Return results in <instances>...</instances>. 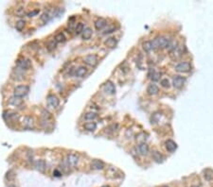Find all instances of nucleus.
I'll return each instance as SVG.
<instances>
[{"label":"nucleus","mask_w":213,"mask_h":187,"mask_svg":"<svg viewBox=\"0 0 213 187\" xmlns=\"http://www.w3.org/2000/svg\"><path fill=\"white\" fill-rule=\"evenodd\" d=\"M65 163L68 166H76L79 163V158L75 154H68L65 159Z\"/></svg>","instance_id":"nucleus-6"},{"label":"nucleus","mask_w":213,"mask_h":187,"mask_svg":"<svg viewBox=\"0 0 213 187\" xmlns=\"http://www.w3.org/2000/svg\"><path fill=\"white\" fill-rule=\"evenodd\" d=\"M186 82V79L181 76H175L173 77V84L174 86V88L176 89H181L184 86Z\"/></svg>","instance_id":"nucleus-8"},{"label":"nucleus","mask_w":213,"mask_h":187,"mask_svg":"<svg viewBox=\"0 0 213 187\" xmlns=\"http://www.w3.org/2000/svg\"><path fill=\"white\" fill-rule=\"evenodd\" d=\"M161 116V113L159 112H156V113H153V116H152V123H156L158 120H159V117Z\"/></svg>","instance_id":"nucleus-34"},{"label":"nucleus","mask_w":213,"mask_h":187,"mask_svg":"<svg viewBox=\"0 0 213 187\" xmlns=\"http://www.w3.org/2000/svg\"><path fill=\"white\" fill-rule=\"evenodd\" d=\"M96 118H97V113H96V112H86V113L84 115V119H85V120L93 121L94 119H96Z\"/></svg>","instance_id":"nucleus-24"},{"label":"nucleus","mask_w":213,"mask_h":187,"mask_svg":"<svg viewBox=\"0 0 213 187\" xmlns=\"http://www.w3.org/2000/svg\"><path fill=\"white\" fill-rule=\"evenodd\" d=\"M25 24H26V22L24 20H18L16 22V25H15V28L18 31H22L23 30V29L25 28Z\"/></svg>","instance_id":"nucleus-29"},{"label":"nucleus","mask_w":213,"mask_h":187,"mask_svg":"<svg viewBox=\"0 0 213 187\" xmlns=\"http://www.w3.org/2000/svg\"><path fill=\"white\" fill-rule=\"evenodd\" d=\"M138 151L141 155H147L149 152V147L146 143H141L138 145Z\"/></svg>","instance_id":"nucleus-18"},{"label":"nucleus","mask_w":213,"mask_h":187,"mask_svg":"<svg viewBox=\"0 0 213 187\" xmlns=\"http://www.w3.org/2000/svg\"><path fill=\"white\" fill-rule=\"evenodd\" d=\"M30 92V87L27 85H18L14 88V91H13V95L14 97H23L25 95H28V93Z\"/></svg>","instance_id":"nucleus-2"},{"label":"nucleus","mask_w":213,"mask_h":187,"mask_svg":"<svg viewBox=\"0 0 213 187\" xmlns=\"http://www.w3.org/2000/svg\"><path fill=\"white\" fill-rule=\"evenodd\" d=\"M9 103H10L11 105H13V106H20V105H22V103H23V100H22L21 97H14L13 95L12 97L10 98V100H9Z\"/></svg>","instance_id":"nucleus-17"},{"label":"nucleus","mask_w":213,"mask_h":187,"mask_svg":"<svg viewBox=\"0 0 213 187\" xmlns=\"http://www.w3.org/2000/svg\"><path fill=\"white\" fill-rule=\"evenodd\" d=\"M152 158H153V161H155V163H162L163 160H164L163 155L159 151H157V150H153V151L152 152Z\"/></svg>","instance_id":"nucleus-13"},{"label":"nucleus","mask_w":213,"mask_h":187,"mask_svg":"<svg viewBox=\"0 0 213 187\" xmlns=\"http://www.w3.org/2000/svg\"><path fill=\"white\" fill-rule=\"evenodd\" d=\"M162 187H169V186H162Z\"/></svg>","instance_id":"nucleus-43"},{"label":"nucleus","mask_w":213,"mask_h":187,"mask_svg":"<svg viewBox=\"0 0 213 187\" xmlns=\"http://www.w3.org/2000/svg\"><path fill=\"white\" fill-rule=\"evenodd\" d=\"M152 44H153V48H168V47H171V49H173L171 40L164 37V36H158V37H156L155 39H153Z\"/></svg>","instance_id":"nucleus-1"},{"label":"nucleus","mask_w":213,"mask_h":187,"mask_svg":"<svg viewBox=\"0 0 213 187\" xmlns=\"http://www.w3.org/2000/svg\"><path fill=\"white\" fill-rule=\"evenodd\" d=\"M15 13L18 17H23L25 14H26V11H25V8L24 7H19L16 9L15 11Z\"/></svg>","instance_id":"nucleus-30"},{"label":"nucleus","mask_w":213,"mask_h":187,"mask_svg":"<svg viewBox=\"0 0 213 187\" xmlns=\"http://www.w3.org/2000/svg\"><path fill=\"white\" fill-rule=\"evenodd\" d=\"M42 117H43V119H44V120L47 121V120H49V119H51L52 115H51V113L49 112L48 111L44 110V111L42 112Z\"/></svg>","instance_id":"nucleus-31"},{"label":"nucleus","mask_w":213,"mask_h":187,"mask_svg":"<svg viewBox=\"0 0 213 187\" xmlns=\"http://www.w3.org/2000/svg\"><path fill=\"white\" fill-rule=\"evenodd\" d=\"M142 47H143V49H144L146 52H150L152 49H153V44H152L151 41H146V42H145V43H143Z\"/></svg>","instance_id":"nucleus-26"},{"label":"nucleus","mask_w":213,"mask_h":187,"mask_svg":"<svg viewBox=\"0 0 213 187\" xmlns=\"http://www.w3.org/2000/svg\"><path fill=\"white\" fill-rule=\"evenodd\" d=\"M190 69H191V65H190V63L188 62H179L178 64H176L175 66V70L180 73H187L190 71Z\"/></svg>","instance_id":"nucleus-4"},{"label":"nucleus","mask_w":213,"mask_h":187,"mask_svg":"<svg viewBox=\"0 0 213 187\" xmlns=\"http://www.w3.org/2000/svg\"><path fill=\"white\" fill-rule=\"evenodd\" d=\"M159 92V88H158V86L155 85V84H150L148 86L147 88V93L150 95H155L156 94H158Z\"/></svg>","instance_id":"nucleus-16"},{"label":"nucleus","mask_w":213,"mask_h":187,"mask_svg":"<svg viewBox=\"0 0 213 187\" xmlns=\"http://www.w3.org/2000/svg\"><path fill=\"white\" fill-rule=\"evenodd\" d=\"M34 167L39 172H45V170H46L47 168L46 162H45L44 160H37V161L34 162Z\"/></svg>","instance_id":"nucleus-10"},{"label":"nucleus","mask_w":213,"mask_h":187,"mask_svg":"<svg viewBox=\"0 0 213 187\" xmlns=\"http://www.w3.org/2000/svg\"><path fill=\"white\" fill-rule=\"evenodd\" d=\"M17 115H18V113L15 112L6 111V112H4V118H7V117H8V119H12V118H16V117H17Z\"/></svg>","instance_id":"nucleus-23"},{"label":"nucleus","mask_w":213,"mask_h":187,"mask_svg":"<svg viewBox=\"0 0 213 187\" xmlns=\"http://www.w3.org/2000/svg\"><path fill=\"white\" fill-rule=\"evenodd\" d=\"M39 13V10H34V11H31L30 12L27 13V16L28 17H33V16H36Z\"/></svg>","instance_id":"nucleus-36"},{"label":"nucleus","mask_w":213,"mask_h":187,"mask_svg":"<svg viewBox=\"0 0 213 187\" xmlns=\"http://www.w3.org/2000/svg\"><path fill=\"white\" fill-rule=\"evenodd\" d=\"M8 187H16L15 185H13V184H11V185H9Z\"/></svg>","instance_id":"nucleus-40"},{"label":"nucleus","mask_w":213,"mask_h":187,"mask_svg":"<svg viewBox=\"0 0 213 187\" xmlns=\"http://www.w3.org/2000/svg\"><path fill=\"white\" fill-rule=\"evenodd\" d=\"M87 73V68L85 66H80L76 69V72H75V76L78 77H83L85 74Z\"/></svg>","instance_id":"nucleus-19"},{"label":"nucleus","mask_w":213,"mask_h":187,"mask_svg":"<svg viewBox=\"0 0 213 187\" xmlns=\"http://www.w3.org/2000/svg\"><path fill=\"white\" fill-rule=\"evenodd\" d=\"M56 47H57V42L55 40H51V41H49V42L47 43V50L49 52H51V51H53V50L56 48Z\"/></svg>","instance_id":"nucleus-25"},{"label":"nucleus","mask_w":213,"mask_h":187,"mask_svg":"<svg viewBox=\"0 0 213 187\" xmlns=\"http://www.w3.org/2000/svg\"><path fill=\"white\" fill-rule=\"evenodd\" d=\"M17 67L20 68L21 70H29L31 67V62L29 59L26 58H21L17 61Z\"/></svg>","instance_id":"nucleus-3"},{"label":"nucleus","mask_w":213,"mask_h":187,"mask_svg":"<svg viewBox=\"0 0 213 187\" xmlns=\"http://www.w3.org/2000/svg\"><path fill=\"white\" fill-rule=\"evenodd\" d=\"M101 187H110V186H108V185H103V186H101Z\"/></svg>","instance_id":"nucleus-41"},{"label":"nucleus","mask_w":213,"mask_h":187,"mask_svg":"<svg viewBox=\"0 0 213 187\" xmlns=\"http://www.w3.org/2000/svg\"><path fill=\"white\" fill-rule=\"evenodd\" d=\"M205 179L207 180V181L212 180L213 179V172L211 173V174H208L207 171H206V173H205Z\"/></svg>","instance_id":"nucleus-38"},{"label":"nucleus","mask_w":213,"mask_h":187,"mask_svg":"<svg viewBox=\"0 0 213 187\" xmlns=\"http://www.w3.org/2000/svg\"><path fill=\"white\" fill-rule=\"evenodd\" d=\"M84 62L86 63L89 66H96L98 63V57L95 54H90V55H87L86 57H84L83 59Z\"/></svg>","instance_id":"nucleus-5"},{"label":"nucleus","mask_w":213,"mask_h":187,"mask_svg":"<svg viewBox=\"0 0 213 187\" xmlns=\"http://www.w3.org/2000/svg\"><path fill=\"white\" fill-rule=\"evenodd\" d=\"M105 45L107 47H109V48H114L116 45H117V39L116 38H114V37H110V38H108L106 41H105Z\"/></svg>","instance_id":"nucleus-20"},{"label":"nucleus","mask_w":213,"mask_h":187,"mask_svg":"<svg viewBox=\"0 0 213 187\" xmlns=\"http://www.w3.org/2000/svg\"><path fill=\"white\" fill-rule=\"evenodd\" d=\"M160 76H161L160 73L153 71V74H152V76H151L150 77H151V80H153V81H156V80H158L160 79Z\"/></svg>","instance_id":"nucleus-32"},{"label":"nucleus","mask_w":213,"mask_h":187,"mask_svg":"<svg viewBox=\"0 0 213 187\" xmlns=\"http://www.w3.org/2000/svg\"><path fill=\"white\" fill-rule=\"evenodd\" d=\"M6 178H7V180H9V181H12L13 179H14V174H13V172L12 170L9 171L7 173V175H6Z\"/></svg>","instance_id":"nucleus-37"},{"label":"nucleus","mask_w":213,"mask_h":187,"mask_svg":"<svg viewBox=\"0 0 213 187\" xmlns=\"http://www.w3.org/2000/svg\"><path fill=\"white\" fill-rule=\"evenodd\" d=\"M92 33H93V31H92L91 29H90V28H85L84 30L83 31V33H81V37H83V40H89L90 38H91Z\"/></svg>","instance_id":"nucleus-21"},{"label":"nucleus","mask_w":213,"mask_h":187,"mask_svg":"<svg viewBox=\"0 0 213 187\" xmlns=\"http://www.w3.org/2000/svg\"><path fill=\"white\" fill-rule=\"evenodd\" d=\"M84 30V26L83 23H79V24L76 25V28H75V33L78 35V34H81L83 33V31Z\"/></svg>","instance_id":"nucleus-27"},{"label":"nucleus","mask_w":213,"mask_h":187,"mask_svg":"<svg viewBox=\"0 0 213 187\" xmlns=\"http://www.w3.org/2000/svg\"><path fill=\"white\" fill-rule=\"evenodd\" d=\"M160 84H161L162 87H164V88H169L170 86H171L170 81H169V80H168V79H163V80H161Z\"/></svg>","instance_id":"nucleus-33"},{"label":"nucleus","mask_w":213,"mask_h":187,"mask_svg":"<svg viewBox=\"0 0 213 187\" xmlns=\"http://www.w3.org/2000/svg\"><path fill=\"white\" fill-rule=\"evenodd\" d=\"M191 187H198V186H195V185H193V186H191Z\"/></svg>","instance_id":"nucleus-42"},{"label":"nucleus","mask_w":213,"mask_h":187,"mask_svg":"<svg viewBox=\"0 0 213 187\" xmlns=\"http://www.w3.org/2000/svg\"><path fill=\"white\" fill-rule=\"evenodd\" d=\"M103 90L105 91V93L109 95H114L116 93V86L112 81H106L103 85Z\"/></svg>","instance_id":"nucleus-9"},{"label":"nucleus","mask_w":213,"mask_h":187,"mask_svg":"<svg viewBox=\"0 0 213 187\" xmlns=\"http://www.w3.org/2000/svg\"><path fill=\"white\" fill-rule=\"evenodd\" d=\"M53 175H55L56 177H60V176H61V173H60V172H58L57 170H55V171L53 172Z\"/></svg>","instance_id":"nucleus-39"},{"label":"nucleus","mask_w":213,"mask_h":187,"mask_svg":"<svg viewBox=\"0 0 213 187\" xmlns=\"http://www.w3.org/2000/svg\"><path fill=\"white\" fill-rule=\"evenodd\" d=\"M105 165H104V163L101 160H94V161L91 163V167L92 169H95V170H101L104 168Z\"/></svg>","instance_id":"nucleus-12"},{"label":"nucleus","mask_w":213,"mask_h":187,"mask_svg":"<svg viewBox=\"0 0 213 187\" xmlns=\"http://www.w3.org/2000/svg\"><path fill=\"white\" fill-rule=\"evenodd\" d=\"M47 104L50 106L51 108L55 109L59 106V104H60V100L59 98L56 97V95H47Z\"/></svg>","instance_id":"nucleus-7"},{"label":"nucleus","mask_w":213,"mask_h":187,"mask_svg":"<svg viewBox=\"0 0 213 187\" xmlns=\"http://www.w3.org/2000/svg\"><path fill=\"white\" fill-rule=\"evenodd\" d=\"M49 18H50V16H49V13L48 12H45L44 14L41 16V20H43L44 22H47L49 20Z\"/></svg>","instance_id":"nucleus-35"},{"label":"nucleus","mask_w":213,"mask_h":187,"mask_svg":"<svg viewBox=\"0 0 213 187\" xmlns=\"http://www.w3.org/2000/svg\"><path fill=\"white\" fill-rule=\"evenodd\" d=\"M95 28H96L97 30H101L104 27L107 25V22L105 19H103V18H99V19L95 22Z\"/></svg>","instance_id":"nucleus-15"},{"label":"nucleus","mask_w":213,"mask_h":187,"mask_svg":"<svg viewBox=\"0 0 213 187\" xmlns=\"http://www.w3.org/2000/svg\"><path fill=\"white\" fill-rule=\"evenodd\" d=\"M23 125L27 129H31L34 126V120L32 117L30 116H25L23 119Z\"/></svg>","instance_id":"nucleus-14"},{"label":"nucleus","mask_w":213,"mask_h":187,"mask_svg":"<svg viewBox=\"0 0 213 187\" xmlns=\"http://www.w3.org/2000/svg\"><path fill=\"white\" fill-rule=\"evenodd\" d=\"M56 41L57 43H63V42H65V36L63 33L62 32H59L56 36H55V39H54Z\"/></svg>","instance_id":"nucleus-28"},{"label":"nucleus","mask_w":213,"mask_h":187,"mask_svg":"<svg viewBox=\"0 0 213 187\" xmlns=\"http://www.w3.org/2000/svg\"><path fill=\"white\" fill-rule=\"evenodd\" d=\"M84 129L88 131H94L97 129V124L95 122H87L84 124Z\"/></svg>","instance_id":"nucleus-22"},{"label":"nucleus","mask_w":213,"mask_h":187,"mask_svg":"<svg viewBox=\"0 0 213 187\" xmlns=\"http://www.w3.org/2000/svg\"><path fill=\"white\" fill-rule=\"evenodd\" d=\"M166 148H167V150L169 152H171V153H173V152H174L175 150H176V148H177V145H176V143L174 142V141H173V140H167L166 141Z\"/></svg>","instance_id":"nucleus-11"}]
</instances>
